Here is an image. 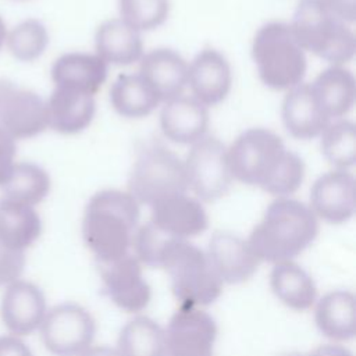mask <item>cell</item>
Segmentation results:
<instances>
[{
  "label": "cell",
  "instance_id": "obj_10",
  "mask_svg": "<svg viewBox=\"0 0 356 356\" xmlns=\"http://www.w3.org/2000/svg\"><path fill=\"white\" fill-rule=\"evenodd\" d=\"M217 337L214 320L193 305H182L164 331V355L207 356Z\"/></svg>",
  "mask_w": 356,
  "mask_h": 356
},
{
  "label": "cell",
  "instance_id": "obj_21",
  "mask_svg": "<svg viewBox=\"0 0 356 356\" xmlns=\"http://www.w3.org/2000/svg\"><path fill=\"white\" fill-rule=\"evenodd\" d=\"M47 106V127L61 134H76L86 128L95 115L92 93L56 86Z\"/></svg>",
  "mask_w": 356,
  "mask_h": 356
},
{
  "label": "cell",
  "instance_id": "obj_32",
  "mask_svg": "<svg viewBox=\"0 0 356 356\" xmlns=\"http://www.w3.org/2000/svg\"><path fill=\"white\" fill-rule=\"evenodd\" d=\"M7 46L19 61H33L43 54L49 44L46 26L38 19H25L7 33Z\"/></svg>",
  "mask_w": 356,
  "mask_h": 356
},
{
  "label": "cell",
  "instance_id": "obj_8",
  "mask_svg": "<svg viewBox=\"0 0 356 356\" xmlns=\"http://www.w3.org/2000/svg\"><path fill=\"white\" fill-rule=\"evenodd\" d=\"M185 170L188 185L197 197L206 202L220 199L232 182L227 150L214 136L200 138L188 153Z\"/></svg>",
  "mask_w": 356,
  "mask_h": 356
},
{
  "label": "cell",
  "instance_id": "obj_28",
  "mask_svg": "<svg viewBox=\"0 0 356 356\" xmlns=\"http://www.w3.org/2000/svg\"><path fill=\"white\" fill-rule=\"evenodd\" d=\"M111 104L117 113L136 118L150 114L160 99L139 74H122L111 86Z\"/></svg>",
  "mask_w": 356,
  "mask_h": 356
},
{
  "label": "cell",
  "instance_id": "obj_33",
  "mask_svg": "<svg viewBox=\"0 0 356 356\" xmlns=\"http://www.w3.org/2000/svg\"><path fill=\"white\" fill-rule=\"evenodd\" d=\"M121 19L136 31L160 26L168 17V0H118Z\"/></svg>",
  "mask_w": 356,
  "mask_h": 356
},
{
  "label": "cell",
  "instance_id": "obj_16",
  "mask_svg": "<svg viewBox=\"0 0 356 356\" xmlns=\"http://www.w3.org/2000/svg\"><path fill=\"white\" fill-rule=\"evenodd\" d=\"M207 256L221 281L228 284L249 280L260 261L249 242L227 232H216L211 236Z\"/></svg>",
  "mask_w": 356,
  "mask_h": 356
},
{
  "label": "cell",
  "instance_id": "obj_29",
  "mask_svg": "<svg viewBox=\"0 0 356 356\" xmlns=\"http://www.w3.org/2000/svg\"><path fill=\"white\" fill-rule=\"evenodd\" d=\"M1 188L4 197L33 206L42 202L49 193L50 178L39 165L19 163L13 165V170Z\"/></svg>",
  "mask_w": 356,
  "mask_h": 356
},
{
  "label": "cell",
  "instance_id": "obj_15",
  "mask_svg": "<svg viewBox=\"0 0 356 356\" xmlns=\"http://www.w3.org/2000/svg\"><path fill=\"white\" fill-rule=\"evenodd\" d=\"M355 178L346 171H331L320 177L310 192L314 213L330 222H345L356 206Z\"/></svg>",
  "mask_w": 356,
  "mask_h": 356
},
{
  "label": "cell",
  "instance_id": "obj_22",
  "mask_svg": "<svg viewBox=\"0 0 356 356\" xmlns=\"http://www.w3.org/2000/svg\"><path fill=\"white\" fill-rule=\"evenodd\" d=\"M107 76V63L97 54L67 53L56 60L51 78L56 86L96 93Z\"/></svg>",
  "mask_w": 356,
  "mask_h": 356
},
{
  "label": "cell",
  "instance_id": "obj_18",
  "mask_svg": "<svg viewBox=\"0 0 356 356\" xmlns=\"http://www.w3.org/2000/svg\"><path fill=\"white\" fill-rule=\"evenodd\" d=\"M282 120L292 136L312 139L323 134L331 118L320 106L312 85L298 83L284 99Z\"/></svg>",
  "mask_w": 356,
  "mask_h": 356
},
{
  "label": "cell",
  "instance_id": "obj_30",
  "mask_svg": "<svg viewBox=\"0 0 356 356\" xmlns=\"http://www.w3.org/2000/svg\"><path fill=\"white\" fill-rule=\"evenodd\" d=\"M118 353L127 356L164 355V331L149 317H135L121 330Z\"/></svg>",
  "mask_w": 356,
  "mask_h": 356
},
{
  "label": "cell",
  "instance_id": "obj_3",
  "mask_svg": "<svg viewBox=\"0 0 356 356\" xmlns=\"http://www.w3.org/2000/svg\"><path fill=\"white\" fill-rule=\"evenodd\" d=\"M317 232V218L306 204L278 199L267 207L248 242L260 260L278 263L298 256L314 241Z\"/></svg>",
  "mask_w": 356,
  "mask_h": 356
},
{
  "label": "cell",
  "instance_id": "obj_11",
  "mask_svg": "<svg viewBox=\"0 0 356 356\" xmlns=\"http://www.w3.org/2000/svg\"><path fill=\"white\" fill-rule=\"evenodd\" d=\"M0 127L15 138H31L47 128V106L32 90L0 79Z\"/></svg>",
  "mask_w": 356,
  "mask_h": 356
},
{
  "label": "cell",
  "instance_id": "obj_19",
  "mask_svg": "<svg viewBox=\"0 0 356 356\" xmlns=\"http://www.w3.org/2000/svg\"><path fill=\"white\" fill-rule=\"evenodd\" d=\"M139 75L167 102L179 96L188 83V64L171 49H156L142 57Z\"/></svg>",
  "mask_w": 356,
  "mask_h": 356
},
{
  "label": "cell",
  "instance_id": "obj_7",
  "mask_svg": "<svg viewBox=\"0 0 356 356\" xmlns=\"http://www.w3.org/2000/svg\"><path fill=\"white\" fill-rule=\"evenodd\" d=\"M128 186L138 202L152 206L165 197L186 193L189 185L185 164L164 146L152 145L139 153Z\"/></svg>",
  "mask_w": 356,
  "mask_h": 356
},
{
  "label": "cell",
  "instance_id": "obj_31",
  "mask_svg": "<svg viewBox=\"0 0 356 356\" xmlns=\"http://www.w3.org/2000/svg\"><path fill=\"white\" fill-rule=\"evenodd\" d=\"M321 150L325 159L338 168H346L356 161V128L350 121L328 124L323 131Z\"/></svg>",
  "mask_w": 356,
  "mask_h": 356
},
{
  "label": "cell",
  "instance_id": "obj_6",
  "mask_svg": "<svg viewBox=\"0 0 356 356\" xmlns=\"http://www.w3.org/2000/svg\"><path fill=\"white\" fill-rule=\"evenodd\" d=\"M252 56L260 79L268 88L291 89L305 76V51L288 24H264L253 39Z\"/></svg>",
  "mask_w": 356,
  "mask_h": 356
},
{
  "label": "cell",
  "instance_id": "obj_27",
  "mask_svg": "<svg viewBox=\"0 0 356 356\" xmlns=\"http://www.w3.org/2000/svg\"><path fill=\"white\" fill-rule=\"evenodd\" d=\"M274 293L289 307L309 309L316 299V285L310 275L298 264L284 260L273 268L270 277Z\"/></svg>",
  "mask_w": 356,
  "mask_h": 356
},
{
  "label": "cell",
  "instance_id": "obj_34",
  "mask_svg": "<svg viewBox=\"0 0 356 356\" xmlns=\"http://www.w3.org/2000/svg\"><path fill=\"white\" fill-rule=\"evenodd\" d=\"M170 238L152 221L142 225L132 238L138 260L150 267H160V253Z\"/></svg>",
  "mask_w": 356,
  "mask_h": 356
},
{
  "label": "cell",
  "instance_id": "obj_1",
  "mask_svg": "<svg viewBox=\"0 0 356 356\" xmlns=\"http://www.w3.org/2000/svg\"><path fill=\"white\" fill-rule=\"evenodd\" d=\"M232 177L273 195L291 191L300 175V159L286 152L278 135L263 128L245 131L227 152Z\"/></svg>",
  "mask_w": 356,
  "mask_h": 356
},
{
  "label": "cell",
  "instance_id": "obj_20",
  "mask_svg": "<svg viewBox=\"0 0 356 356\" xmlns=\"http://www.w3.org/2000/svg\"><path fill=\"white\" fill-rule=\"evenodd\" d=\"M160 124L164 135L172 142L193 143L206 134L209 113L196 97L179 95L165 102Z\"/></svg>",
  "mask_w": 356,
  "mask_h": 356
},
{
  "label": "cell",
  "instance_id": "obj_4",
  "mask_svg": "<svg viewBox=\"0 0 356 356\" xmlns=\"http://www.w3.org/2000/svg\"><path fill=\"white\" fill-rule=\"evenodd\" d=\"M160 267L171 278L172 292L182 305H210L221 293V278L209 256L182 238H170L160 253Z\"/></svg>",
  "mask_w": 356,
  "mask_h": 356
},
{
  "label": "cell",
  "instance_id": "obj_23",
  "mask_svg": "<svg viewBox=\"0 0 356 356\" xmlns=\"http://www.w3.org/2000/svg\"><path fill=\"white\" fill-rule=\"evenodd\" d=\"M96 50L106 63L128 65L142 57L143 44L139 31L124 19H108L96 32Z\"/></svg>",
  "mask_w": 356,
  "mask_h": 356
},
{
  "label": "cell",
  "instance_id": "obj_25",
  "mask_svg": "<svg viewBox=\"0 0 356 356\" xmlns=\"http://www.w3.org/2000/svg\"><path fill=\"white\" fill-rule=\"evenodd\" d=\"M312 89L330 118L346 114L355 103V76L339 65L324 70L313 82Z\"/></svg>",
  "mask_w": 356,
  "mask_h": 356
},
{
  "label": "cell",
  "instance_id": "obj_24",
  "mask_svg": "<svg viewBox=\"0 0 356 356\" xmlns=\"http://www.w3.org/2000/svg\"><path fill=\"white\" fill-rule=\"evenodd\" d=\"M318 330L332 339H350L356 335V302L348 291H334L320 299L316 307Z\"/></svg>",
  "mask_w": 356,
  "mask_h": 356
},
{
  "label": "cell",
  "instance_id": "obj_2",
  "mask_svg": "<svg viewBox=\"0 0 356 356\" xmlns=\"http://www.w3.org/2000/svg\"><path fill=\"white\" fill-rule=\"evenodd\" d=\"M139 213L138 200L127 192L108 189L90 197L82 221V235L97 261L114 260L128 252Z\"/></svg>",
  "mask_w": 356,
  "mask_h": 356
},
{
  "label": "cell",
  "instance_id": "obj_12",
  "mask_svg": "<svg viewBox=\"0 0 356 356\" xmlns=\"http://www.w3.org/2000/svg\"><path fill=\"white\" fill-rule=\"evenodd\" d=\"M104 293L121 309L139 312L150 300V286L142 277L138 257L128 252L114 260L97 261Z\"/></svg>",
  "mask_w": 356,
  "mask_h": 356
},
{
  "label": "cell",
  "instance_id": "obj_39",
  "mask_svg": "<svg viewBox=\"0 0 356 356\" xmlns=\"http://www.w3.org/2000/svg\"><path fill=\"white\" fill-rule=\"evenodd\" d=\"M6 38H7V29H6V24H4V21H3V19H1V17H0V49H1L3 43L6 42Z\"/></svg>",
  "mask_w": 356,
  "mask_h": 356
},
{
  "label": "cell",
  "instance_id": "obj_38",
  "mask_svg": "<svg viewBox=\"0 0 356 356\" xmlns=\"http://www.w3.org/2000/svg\"><path fill=\"white\" fill-rule=\"evenodd\" d=\"M28 355L29 350L25 348L22 342H19L15 338L11 337H3L0 338V355Z\"/></svg>",
  "mask_w": 356,
  "mask_h": 356
},
{
  "label": "cell",
  "instance_id": "obj_5",
  "mask_svg": "<svg viewBox=\"0 0 356 356\" xmlns=\"http://www.w3.org/2000/svg\"><path fill=\"white\" fill-rule=\"evenodd\" d=\"M346 22L331 14L321 0H300L289 25L303 50L342 64L355 56L356 39Z\"/></svg>",
  "mask_w": 356,
  "mask_h": 356
},
{
  "label": "cell",
  "instance_id": "obj_37",
  "mask_svg": "<svg viewBox=\"0 0 356 356\" xmlns=\"http://www.w3.org/2000/svg\"><path fill=\"white\" fill-rule=\"evenodd\" d=\"M325 8L343 22L356 19V0H321Z\"/></svg>",
  "mask_w": 356,
  "mask_h": 356
},
{
  "label": "cell",
  "instance_id": "obj_13",
  "mask_svg": "<svg viewBox=\"0 0 356 356\" xmlns=\"http://www.w3.org/2000/svg\"><path fill=\"white\" fill-rule=\"evenodd\" d=\"M152 207V222L171 238H189L203 232L209 220L197 199L185 193L165 197Z\"/></svg>",
  "mask_w": 356,
  "mask_h": 356
},
{
  "label": "cell",
  "instance_id": "obj_9",
  "mask_svg": "<svg viewBox=\"0 0 356 356\" xmlns=\"http://www.w3.org/2000/svg\"><path fill=\"white\" fill-rule=\"evenodd\" d=\"M39 327L44 346L57 355L85 353L96 334L93 317L74 303L53 307Z\"/></svg>",
  "mask_w": 356,
  "mask_h": 356
},
{
  "label": "cell",
  "instance_id": "obj_26",
  "mask_svg": "<svg viewBox=\"0 0 356 356\" xmlns=\"http://www.w3.org/2000/svg\"><path fill=\"white\" fill-rule=\"evenodd\" d=\"M42 231V222L31 204L7 197L0 199V238L10 246L24 250Z\"/></svg>",
  "mask_w": 356,
  "mask_h": 356
},
{
  "label": "cell",
  "instance_id": "obj_17",
  "mask_svg": "<svg viewBox=\"0 0 356 356\" xmlns=\"http://www.w3.org/2000/svg\"><path fill=\"white\" fill-rule=\"evenodd\" d=\"M188 82L199 102L214 106L222 102L231 89L229 64L217 50L204 49L188 67Z\"/></svg>",
  "mask_w": 356,
  "mask_h": 356
},
{
  "label": "cell",
  "instance_id": "obj_36",
  "mask_svg": "<svg viewBox=\"0 0 356 356\" xmlns=\"http://www.w3.org/2000/svg\"><path fill=\"white\" fill-rule=\"evenodd\" d=\"M15 152L14 138L0 127V186L7 181L13 170Z\"/></svg>",
  "mask_w": 356,
  "mask_h": 356
},
{
  "label": "cell",
  "instance_id": "obj_14",
  "mask_svg": "<svg viewBox=\"0 0 356 356\" xmlns=\"http://www.w3.org/2000/svg\"><path fill=\"white\" fill-rule=\"evenodd\" d=\"M46 314L43 292L26 281H13L1 300V318L14 335L33 332Z\"/></svg>",
  "mask_w": 356,
  "mask_h": 356
},
{
  "label": "cell",
  "instance_id": "obj_35",
  "mask_svg": "<svg viewBox=\"0 0 356 356\" xmlns=\"http://www.w3.org/2000/svg\"><path fill=\"white\" fill-rule=\"evenodd\" d=\"M25 266L24 250L7 245L0 238V285L15 281Z\"/></svg>",
  "mask_w": 356,
  "mask_h": 356
}]
</instances>
